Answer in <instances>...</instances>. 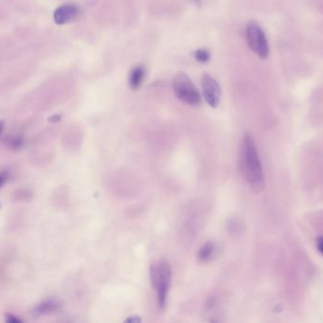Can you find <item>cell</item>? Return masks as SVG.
Listing matches in <instances>:
<instances>
[{"label":"cell","instance_id":"obj_1","mask_svg":"<svg viewBox=\"0 0 323 323\" xmlns=\"http://www.w3.org/2000/svg\"><path fill=\"white\" fill-rule=\"evenodd\" d=\"M242 168L244 178L255 192L264 190V177L257 146L251 134H245L242 144Z\"/></svg>","mask_w":323,"mask_h":323},{"label":"cell","instance_id":"obj_2","mask_svg":"<svg viewBox=\"0 0 323 323\" xmlns=\"http://www.w3.org/2000/svg\"><path fill=\"white\" fill-rule=\"evenodd\" d=\"M150 276L153 286L158 294V304L160 309H164L167 296L171 285V270L166 260H159L152 264Z\"/></svg>","mask_w":323,"mask_h":323},{"label":"cell","instance_id":"obj_3","mask_svg":"<svg viewBox=\"0 0 323 323\" xmlns=\"http://www.w3.org/2000/svg\"><path fill=\"white\" fill-rule=\"evenodd\" d=\"M172 90L178 100L187 105L196 106L201 104V96L197 88L186 73L178 72L172 80Z\"/></svg>","mask_w":323,"mask_h":323},{"label":"cell","instance_id":"obj_4","mask_svg":"<svg viewBox=\"0 0 323 323\" xmlns=\"http://www.w3.org/2000/svg\"><path fill=\"white\" fill-rule=\"evenodd\" d=\"M245 39L247 46L261 59H266L269 55V46L266 36L257 23H250L245 29Z\"/></svg>","mask_w":323,"mask_h":323},{"label":"cell","instance_id":"obj_5","mask_svg":"<svg viewBox=\"0 0 323 323\" xmlns=\"http://www.w3.org/2000/svg\"><path fill=\"white\" fill-rule=\"evenodd\" d=\"M202 87H203V96L209 106L216 108L221 100V88L217 81L213 79L209 74H204L202 79Z\"/></svg>","mask_w":323,"mask_h":323},{"label":"cell","instance_id":"obj_6","mask_svg":"<svg viewBox=\"0 0 323 323\" xmlns=\"http://www.w3.org/2000/svg\"><path fill=\"white\" fill-rule=\"evenodd\" d=\"M79 13L78 7L72 4H66L58 7L53 13L54 22L58 25H64L75 19Z\"/></svg>","mask_w":323,"mask_h":323},{"label":"cell","instance_id":"obj_7","mask_svg":"<svg viewBox=\"0 0 323 323\" xmlns=\"http://www.w3.org/2000/svg\"><path fill=\"white\" fill-rule=\"evenodd\" d=\"M145 76V70L143 66H138L134 67L129 76V86L132 89H138L143 83Z\"/></svg>","mask_w":323,"mask_h":323},{"label":"cell","instance_id":"obj_8","mask_svg":"<svg viewBox=\"0 0 323 323\" xmlns=\"http://www.w3.org/2000/svg\"><path fill=\"white\" fill-rule=\"evenodd\" d=\"M214 251H215V246H214L213 243H211V242L206 243L204 245H202L200 247V250L198 251V260L202 263L209 262L211 257L213 256Z\"/></svg>","mask_w":323,"mask_h":323},{"label":"cell","instance_id":"obj_9","mask_svg":"<svg viewBox=\"0 0 323 323\" xmlns=\"http://www.w3.org/2000/svg\"><path fill=\"white\" fill-rule=\"evenodd\" d=\"M194 57L199 63H207L211 58V54L205 48H199L194 53Z\"/></svg>","mask_w":323,"mask_h":323},{"label":"cell","instance_id":"obj_10","mask_svg":"<svg viewBox=\"0 0 323 323\" xmlns=\"http://www.w3.org/2000/svg\"><path fill=\"white\" fill-rule=\"evenodd\" d=\"M56 307H57V305H56L55 303H53V302H46V303L40 304L36 310L38 311L39 313L46 314V313H49V312H53V311L55 310Z\"/></svg>","mask_w":323,"mask_h":323},{"label":"cell","instance_id":"obj_11","mask_svg":"<svg viewBox=\"0 0 323 323\" xmlns=\"http://www.w3.org/2000/svg\"><path fill=\"white\" fill-rule=\"evenodd\" d=\"M316 244H317V251L319 252V254H322L323 244L322 237H321V236H319V237L317 238V243H316Z\"/></svg>","mask_w":323,"mask_h":323},{"label":"cell","instance_id":"obj_12","mask_svg":"<svg viewBox=\"0 0 323 323\" xmlns=\"http://www.w3.org/2000/svg\"><path fill=\"white\" fill-rule=\"evenodd\" d=\"M7 321L8 322H20L21 320L17 317H13V315H7Z\"/></svg>","mask_w":323,"mask_h":323},{"label":"cell","instance_id":"obj_13","mask_svg":"<svg viewBox=\"0 0 323 323\" xmlns=\"http://www.w3.org/2000/svg\"><path fill=\"white\" fill-rule=\"evenodd\" d=\"M7 175L5 172H0V188L6 182Z\"/></svg>","mask_w":323,"mask_h":323},{"label":"cell","instance_id":"obj_14","mask_svg":"<svg viewBox=\"0 0 323 323\" xmlns=\"http://www.w3.org/2000/svg\"><path fill=\"white\" fill-rule=\"evenodd\" d=\"M127 321H134V322H139L140 321V318H128Z\"/></svg>","mask_w":323,"mask_h":323},{"label":"cell","instance_id":"obj_15","mask_svg":"<svg viewBox=\"0 0 323 323\" xmlns=\"http://www.w3.org/2000/svg\"><path fill=\"white\" fill-rule=\"evenodd\" d=\"M3 129H4V122H3V121H0V134L2 133Z\"/></svg>","mask_w":323,"mask_h":323}]
</instances>
